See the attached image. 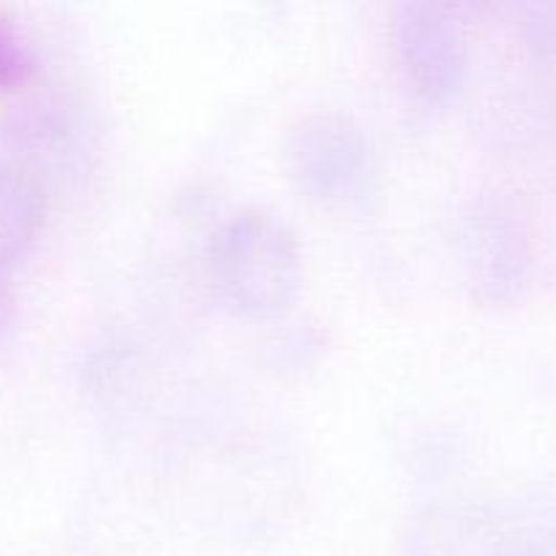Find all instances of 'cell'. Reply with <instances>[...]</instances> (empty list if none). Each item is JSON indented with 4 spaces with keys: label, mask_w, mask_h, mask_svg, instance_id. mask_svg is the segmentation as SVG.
Returning <instances> with one entry per match:
<instances>
[{
    "label": "cell",
    "mask_w": 556,
    "mask_h": 556,
    "mask_svg": "<svg viewBox=\"0 0 556 556\" xmlns=\"http://www.w3.org/2000/svg\"><path fill=\"white\" fill-rule=\"evenodd\" d=\"M396 60L407 81L432 103H451L465 87L467 47L459 22L432 3H400L391 20Z\"/></svg>",
    "instance_id": "obj_3"
},
{
    "label": "cell",
    "mask_w": 556,
    "mask_h": 556,
    "mask_svg": "<svg viewBox=\"0 0 556 556\" xmlns=\"http://www.w3.org/2000/svg\"><path fill=\"white\" fill-rule=\"evenodd\" d=\"M47 226V193L22 163L0 161V266L11 269L33 253Z\"/></svg>",
    "instance_id": "obj_4"
},
{
    "label": "cell",
    "mask_w": 556,
    "mask_h": 556,
    "mask_svg": "<svg viewBox=\"0 0 556 556\" xmlns=\"http://www.w3.org/2000/svg\"><path fill=\"white\" fill-rule=\"evenodd\" d=\"M14 318H16L14 288H11L9 269L0 266V337L9 334V329L14 326Z\"/></svg>",
    "instance_id": "obj_6"
},
{
    "label": "cell",
    "mask_w": 556,
    "mask_h": 556,
    "mask_svg": "<svg viewBox=\"0 0 556 556\" xmlns=\"http://www.w3.org/2000/svg\"><path fill=\"white\" fill-rule=\"evenodd\" d=\"M36 49L14 20L0 14V92L25 87L36 74Z\"/></svg>",
    "instance_id": "obj_5"
},
{
    "label": "cell",
    "mask_w": 556,
    "mask_h": 556,
    "mask_svg": "<svg viewBox=\"0 0 556 556\" xmlns=\"http://www.w3.org/2000/svg\"><path fill=\"white\" fill-rule=\"evenodd\" d=\"M210 275L220 302L248 320L286 313L302 286V253L282 220L261 210L228 217L210 244Z\"/></svg>",
    "instance_id": "obj_1"
},
{
    "label": "cell",
    "mask_w": 556,
    "mask_h": 556,
    "mask_svg": "<svg viewBox=\"0 0 556 556\" xmlns=\"http://www.w3.org/2000/svg\"><path fill=\"white\" fill-rule=\"evenodd\" d=\"M288 168L299 188L313 199H362L372 179L367 136L337 114L304 119L288 141Z\"/></svg>",
    "instance_id": "obj_2"
}]
</instances>
